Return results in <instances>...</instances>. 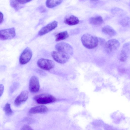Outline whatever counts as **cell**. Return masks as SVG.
I'll list each match as a JSON object with an SVG mask.
<instances>
[{
    "mask_svg": "<svg viewBox=\"0 0 130 130\" xmlns=\"http://www.w3.org/2000/svg\"><path fill=\"white\" fill-rule=\"evenodd\" d=\"M81 40L83 46L90 49L96 47L99 42L97 37L89 34L83 35L81 37Z\"/></svg>",
    "mask_w": 130,
    "mask_h": 130,
    "instance_id": "cell-1",
    "label": "cell"
},
{
    "mask_svg": "<svg viewBox=\"0 0 130 130\" xmlns=\"http://www.w3.org/2000/svg\"><path fill=\"white\" fill-rule=\"evenodd\" d=\"M35 101L38 103L46 104L53 102L56 100L53 96L47 94H39L34 98Z\"/></svg>",
    "mask_w": 130,
    "mask_h": 130,
    "instance_id": "cell-2",
    "label": "cell"
},
{
    "mask_svg": "<svg viewBox=\"0 0 130 130\" xmlns=\"http://www.w3.org/2000/svg\"><path fill=\"white\" fill-rule=\"evenodd\" d=\"M51 55L56 61L61 64L66 63L70 58V55H69L58 51L52 52Z\"/></svg>",
    "mask_w": 130,
    "mask_h": 130,
    "instance_id": "cell-3",
    "label": "cell"
},
{
    "mask_svg": "<svg viewBox=\"0 0 130 130\" xmlns=\"http://www.w3.org/2000/svg\"><path fill=\"white\" fill-rule=\"evenodd\" d=\"M15 35V30L14 27L0 30V40H1L12 39Z\"/></svg>",
    "mask_w": 130,
    "mask_h": 130,
    "instance_id": "cell-4",
    "label": "cell"
},
{
    "mask_svg": "<svg viewBox=\"0 0 130 130\" xmlns=\"http://www.w3.org/2000/svg\"><path fill=\"white\" fill-rule=\"evenodd\" d=\"M120 45V43L118 40L115 39H112L105 42L104 48L106 51L110 53L117 50Z\"/></svg>",
    "mask_w": 130,
    "mask_h": 130,
    "instance_id": "cell-5",
    "label": "cell"
},
{
    "mask_svg": "<svg viewBox=\"0 0 130 130\" xmlns=\"http://www.w3.org/2000/svg\"><path fill=\"white\" fill-rule=\"evenodd\" d=\"M37 64L38 67L43 70H48L53 68L55 64L54 62L51 60L41 58L38 60Z\"/></svg>",
    "mask_w": 130,
    "mask_h": 130,
    "instance_id": "cell-6",
    "label": "cell"
},
{
    "mask_svg": "<svg viewBox=\"0 0 130 130\" xmlns=\"http://www.w3.org/2000/svg\"><path fill=\"white\" fill-rule=\"evenodd\" d=\"M55 48L57 51L66 53L69 55H72L73 52L72 46L65 42H61L57 44Z\"/></svg>",
    "mask_w": 130,
    "mask_h": 130,
    "instance_id": "cell-7",
    "label": "cell"
},
{
    "mask_svg": "<svg viewBox=\"0 0 130 130\" xmlns=\"http://www.w3.org/2000/svg\"><path fill=\"white\" fill-rule=\"evenodd\" d=\"M32 55V53L30 48L28 47L26 48L20 56V63L23 65L27 63L31 59Z\"/></svg>",
    "mask_w": 130,
    "mask_h": 130,
    "instance_id": "cell-8",
    "label": "cell"
},
{
    "mask_svg": "<svg viewBox=\"0 0 130 130\" xmlns=\"http://www.w3.org/2000/svg\"><path fill=\"white\" fill-rule=\"evenodd\" d=\"M40 85L38 79L36 76H33L30 79L29 89L30 91L33 93L38 92L39 89Z\"/></svg>",
    "mask_w": 130,
    "mask_h": 130,
    "instance_id": "cell-9",
    "label": "cell"
},
{
    "mask_svg": "<svg viewBox=\"0 0 130 130\" xmlns=\"http://www.w3.org/2000/svg\"><path fill=\"white\" fill-rule=\"evenodd\" d=\"M58 24V22L55 21L50 23L40 30L39 35L42 36L54 30L57 27Z\"/></svg>",
    "mask_w": 130,
    "mask_h": 130,
    "instance_id": "cell-10",
    "label": "cell"
},
{
    "mask_svg": "<svg viewBox=\"0 0 130 130\" xmlns=\"http://www.w3.org/2000/svg\"><path fill=\"white\" fill-rule=\"evenodd\" d=\"M28 96V92L26 90L22 91L15 98L14 102V105L18 106L27 99Z\"/></svg>",
    "mask_w": 130,
    "mask_h": 130,
    "instance_id": "cell-11",
    "label": "cell"
},
{
    "mask_svg": "<svg viewBox=\"0 0 130 130\" xmlns=\"http://www.w3.org/2000/svg\"><path fill=\"white\" fill-rule=\"evenodd\" d=\"M47 107L44 106H39L32 107L29 110V114L43 113L47 111Z\"/></svg>",
    "mask_w": 130,
    "mask_h": 130,
    "instance_id": "cell-12",
    "label": "cell"
},
{
    "mask_svg": "<svg viewBox=\"0 0 130 130\" xmlns=\"http://www.w3.org/2000/svg\"><path fill=\"white\" fill-rule=\"evenodd\" d=\"M79 22V20L78 18L73 15L66 18L64 21V22L66 24L69 25H76L78 24Z\"/></svg>",
    "mask_w": 130,
    "mask_h": 130,
    "instance_id": "cell-13",
    "label": "cell"
},
{
    "mask_svg": "<svg viewBox=\"0 0 130 130\" xmlns=\"http://www.w3.org/2000/svg\"><path fill=\"white\" fill-rule=\"evenodd\" d=\"M128 44H125L121 51L119 60L121 62H124L127 60V52L128 51Z\"/></svg>",
    "mask_w": 130,
    "mask_h": 130,
    "instance_id": "cell-14",
    "label": "cell"
},
{
    "mask_svg": "<svg viewBox=\"0 0 130 130\" xmlns=\"http://www.w3.org/2000/svg\"><path fill=\"white\" fill-rule=\"evenodd\" d=\"M89 23L95 25H99L103 22V19L100 16H98L90 18L89 19Z\"/></svg>",
    "mask_w": 130,
    "mask_h": 130,
    "instance_id": "cell-15",
    "label": "cell"
},
{
    "mask_svg": "<svg viewBox=\"0 0 130 130\" xmlns=\"http://www.w3.org/2000/svg\"><path fill=\"white\" fill-rule=\"evenodd\" d=\"M63 0H46V6L49 8H54L61 4Z\"/></svg>",
    "mask_w": 130,
    "mask_h": 130,
    "instance_id": "cell-16",
    "label": "cell"
},
{
    "mask_svg": "<svg viewBox=\"0 0 130 130\" xmlns=\"http://www.w3.org/2000/svg\"><path fill=\"white\" fill-rule=\"evenodd\" d=\"M102 31L104 33L110 36H114L116 34L115 31L109 25L103 27L102 28Z\"/></svg>",
    "mask_w": 130,
    "mask_h": 130,
    "instance_id": "cell-17",
    "label": "cell"
},
{
    "mask_svg": "<svg viewBox=\"0 0 130 130\" xmlns=\"http://www.w3.org/2000/svg\"><path fill=\"white\" fill-rule=\"evenodd\" d=\"M69 35L67 31H65L60 32L56 36V41H59L66 39L68 37Z\"/></svg>",
    "mask_w": 130,
    "mask_h": 130,
    "instance_id": "cell-18",
    "label": "cell"
},
{
    "mask_svg": "<svg viewBox=\"0 0 130 130\" xmlns=\"http://www.w3.org/2000/svg\"><path fill=\"white\" fill-rule=\"evenodd\" d=\"M20 0H10V5L16 10L20 8Z\"/></svg>",
    "mask_w": 130,
    "mask_h": 130,
    "instance_id": "cell-19",
    "label": "cell"
},
{
    "mask_svg": "<svg viewBox=\"0 0 130 130\" xmlns=\"http://www.w3.org/2000/svg\"><path fill=\"white\" fill-rule=\"evenodd\" d=\"M3 110L6 115L8 116L11 115L13 112L11 109L10 104L7 103L5 105L3 108Z\"/></svg>",
    "mask_w": 130,
    "mask_h": 130,
    "instance_id": "cell-20",
    "label": "cell"
},
{
    "mask_svg": "<svg viewBox=\"0 0 130 130\" xmlns=\"http://www.w3.org/2000/svg\"><path fill=\"white\" fill-rule=\"evenodd\" d=\"M19 84L17 82H14L11 86L10 90V92L12 93L17 88Z\"/></svg>",
    "mask_w": 130,
    "mask_h": 130,
    "instance_id": "cell-21",
    "label": "cell"
},
{
    "mask_svg": "<svg viewBox=\"0 0 130 130\" xmlns=\"http://www.w3.org/2000/svg\"><path fill=\"white\" fill-rule=\"evenodd\" d=\"M32 129L30 126L28 125L23 126L21 129V130H31Z\"/></svg>",
    "mask_w": 130,
    "mask_h": 130,
    "instance_id": "cell-22",
    "label": "cell"
},
{
    "mask_svg": "<svg viewBox=\"0 0 130 130\" xmlns=\"http://www.w3.org/2000/svg\"><path fill=\"white\" fill-rule=\"evenodd\" d=\"M4 86L2 84H0V97L2 95L4 92Z\"/></svg>",
    "mask_w": 130,
    "mask_h": 130,
    "instance_id": "cell-23",
    "label": "cell"
},
{
    "mask_svg": "<svg viewBox=\"0 0 130 130\" xmlns=\"http://www.w3.org/2000/svg\"><path fill=\"white\" fill-rule=\"evenodd\" d=\"M38 10L41 12H43L46 11L45 9L42 6L39 7L38 8Z\"/></svg>",
    "mask_w": 130,
    "mask_h": 130,
    "instance_id": "cell-24",
    "label": "cell"
},
{
    "mask_svg": "<svg viewBox=\"0 0 130 130\" xmlns=\"http://www.w3.org/2000/svg\"><path fill=\"white\" fill-rule=\"evenodd\" d=\"M32 0H20L21 4H23L31 1Z\"/></svg>",
    "mask_w": 130,
    "mask_h": 130,
    "instance_id": "cell-25",
    "label": "cell"
},
{
    "mask_svg": "<svg viewBox=\"0 0 130 130\" xmlns=\"http://www.w3.org/2000/svg\"><path fill=\"white\" fill-rule=\"evenodd\" d=\"M3 13L0 11V24H1L3 21Z\"/></svg>",
    "mask_w": 130,
    "mask_h": 130,
    "instance_id": "cell-26",
    "label": "cell"
},
{
    "mask_svg": "<svg viewBox=\"0 0 130 130\" xmlns=\"http://www.w3.org/2000/svg\"><path fill=\"white\" fill-rule=\"evenodd\" d=\"M100 0H90V2L92 3H94L98 2Z\"/></svg>",
    "mask_w": 130,
    "mask_h": 130,
    "instance_id": "cell-27",
    "label": "cell"
},
{
    "mask_svg": "<svg viewBox=\"0 0 130 130\" xmlns=\"http://www.w3.org/2000/svg\"><path fill=\"white\" fill-rule=\"evenodd\" d=\"M79 1H85L86 0H79Z\"/></svg>",
    "mask_w": 130,
    "mask_h": 130,
    "instance_id": "cell-28",
    "label": "cell"
}]
</instances>
